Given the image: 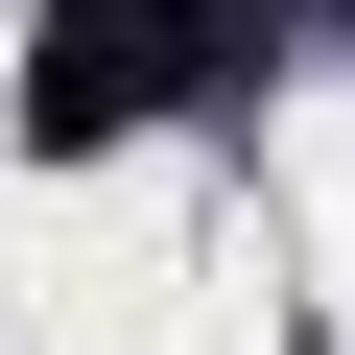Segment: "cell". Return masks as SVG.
I'll use <instances>...</instances> for the list:
<instances>
[{
  "instance_id": "obj_1",
  "label": "cell",
  "mask_w": 355,
  "mask_h": 355,
  "mask_svg": "<svg viewBox=\"0 0 355 355\" xmlns=\"http://www.w3.org/2000/svg\"><path fill=\"white\" fill-rule=\"evenodd\" d=\"M237 24H261V0H48V48H24V142H48V166H71V142H142Z\"/></svg>"
}]
</instances>
